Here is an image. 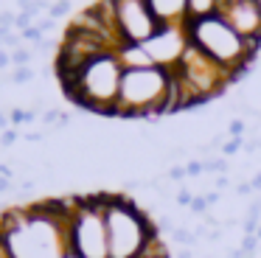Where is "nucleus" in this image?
<instances>
[{
  "label": "nucleus",
  "mask_w": 261,
  "mask_h": 258,
  "mask_svg": "<svg viewBox=\"0 0 261 258\" xmlns=\"http://www.w3.org/2000/svg\"><path fill=\"white\" fill-rule=\"evenodd\" d=\"M242 250L247 252V255H253V252L258 250V236H244V241H242Z\"/></svg>",
  "instance_id": "5701e85b"
},
{
  "label": "nucleus",
  "mask_w": 261,
  "mask_h": 258,
  "mask_svg": "<svg viewBox=\"0 0 261 258\" xmlns=\"http://www.w3.org/2000/svg\"><path fill=\"white\" fill-rule=\"evenodd\" d=\"M121 79H124V65L118 54L107 50L93 59H87L73 76H65V90L76 104L96 112H110L115 115V101L121 93Z\"/></svg>",
  "instance_id": "f257e3e1"
},
{
  "label": "nucleus",
  "mask_w": 261,
  "mask_h": 258,
  "mask_svg": "<svg viewBox=\"0 0 261 258\" xmlns=\"http://www.w3.org/2000/svg\"><path fill=\"white\" fill-rule=\"evenodd\" d=\"M236 3H242V0H219V11H216V14H222L225 9H230V6H236Z\"/></svg>",
  "instance_id": "7c9ffc66"
},
{
  "label": "nucleus",
  "mask_w": 261,
  "mask_h": 258,
  "mask_svg": "<svg viewBox=\"0 0 261 258\" xmlns=\"http://www.w3.org/2000/svg\"><path fill=\"white\" fill-rule=\"evenodd\" d=\"M160 22L154 20L149 0H115V31L121 48L124 45H143L154 37Z\"/></svg>",
  "instance_id": "423d86ee"
},
{
  "label": "nucleus",
  "mask_w": 261,
  "mask_h": 258,
  "mask_svg": "<svg viewBox=\"0 0 261 258\" xmlns=\"http://www.w3.org/2000/svg\"><path fill=\"white\" fill-rule=\"evenodd\" d=\"M121 59V65H124V70H143V67H158L152 62V56L146 54V48L143 45H124V48L115 50Z\"/></svg>",
  "instance_id": "9d476101"
},
{
  "label": "nucleus",
  "mask_w": 261,
  "mask_h": 258,
  "mask_svg": "<svg viewBox=\"0 0 261 258\" xmlns=\"http://www.w3.org/2000/svg\"><path fill=\"white\" fill-rule=\"evenodd\" d=\"M31 54H34V50H29V48H17V50H12V65H17V67H29Z\"/></svg>",
  "instance_id": "4468645a"
},
{
  "label": "nucleus",
  "mask_w": 261,
  "mask_h": 258,
  "mask_svg": "<svg viewBox=\"0 0 261 258\" xmlns=\"http://www.w3.org/2000/svg\"><path fill=\"white\" fill-rule=\"evenodd\" d=\"M177 258H194V252L191 250H180V255H177Z\"/></svg>",
  "instance_id": "473e14b6"
},
{
  "label": "nucleus",
  "mask_w": 261,
  "mask_h": 258,
  "mask_svg": "<svg viewBox=\"0 0 261 258\" xmlns=\"http://www.w3.org/2000/svg\"><path fill=\"white\" fill-rule=\"evenodd\" d=\"M227 135H230V138H242L244 135V121L242 118H233V121L227 123Z\"/></svg>",
  "instance_id": "aec40b11"
},
{
  "label": "nucleus",
  "mask_w": 261,
  "mask_h": 258,
  "mask_svg": "<svg viewBox=\"0 0 261 258\" xmlns=\"http://www.w3.org/2000/svg\"><path fill=\"white\" fill-rule=\"evenodd\" d=\"M54 25H57V17H51V14H48V17H45V20H42V22H40V28H42V34H45V31H51V28H54Z\"/></svg>",
  "instance_id": "cd10ccee"
},
{
  "label": "nucleus",
  "mask_w": 261,
  "mask_h": 258,
  "mask_svg": "<svg viewBox=\"0 0 261 258\" xmlns=\"http://www.w3.org/2000/svg\"><path fill=\"white\" fill-rule=\"evenodd\" d=\"M158 230L146 219V213L132 199L113 196L107 208V239H110V258H138L149 239Z\"/></svg>",
  "instance_id": "7ed1b4c3"
},
{
  "label": "nucleus",
  "mask_w": 261,
  "mask_h": 258,
  "mask_svg": "<svg viewBox=\"0 0 261 258\" xmlns=\"http://www.w3.org/2000/svg\"><path fill=\"white\" fill-rule=\"evenodd\" d=\"M188 39L197 48H202L211 59H216L219 65H225L227 70L239 73L258 50V42L244 39L225 17L211 14V17H199V20H188L186 22Z\"/></svg>",
  "instance_id": "f03ea898"
},
{
  "label": "nucleus",
  "mask_w": 261,
  "mask_h": 258,
  "mask_svg": "<svg viewBox=\"0 0 261 258\" xmlns=\"http://www.w3.org/2000/svg\"><path fill=\"white\" fill-rule=\"evenodd\" d=\"M171 236H174L177 244H197V239H199V236L194 233V230H186V227H177Z\"/></svg>",
  "instance_id": "ddd939ff"
},
{
  "label": "nucleus",
  "mask_w": 261,
  "mask_h": 258,
  "mask_svg": "<svg viewBox=\"0 0 261 258\" xmlns=\"http://www.w3.org/2000/svg\"><path fill=\"white\" fill-rule=\"evenodd\" d=\"M34 25V14H29V11H17V20H14V28H17L20 34L25 31V28Z\"/></svg>",
  "instance_id": "2eb2a0df"
},
{
  "label": "nucleus",
  "mask_w": 261,
  "mask_h": 258,
  "mask_svg": "<svg viewBox=\"0 0 261 258\" xmlns=\"http://www.w3.org/2000/svg\"><path fill=\"white\" fill-rule=\"evenodd\" d=\"M0 126H6V115L3 112H0Z\"/></svg>",
  "instance_id": "72a5a7b5"
},
{
  "label": "nucleus",
  "mask_w": 261,
  "mask_h": 258,
  "mask_svg": "<svg viewBox=\"0 0 261 258\" xmlns=\"http://www.w3.org/2000/svg\"><path fill=\"white\" fill-rule=\"evenodd\" d=\"M250 191H253V185H250V183H242V185H239V188H236V194H250Z\"/></svg>",
  "instance_id": "2f4dec72"
},
{
  "label": "nucleus",
  "mask_w": 261,
  "mask_h": 258,
  "mask_svg": "<svg viewBox=\"0 0 261 258\" xmlns=\"http://www.w3.org/2000/svg\"><path fill=\"white\" fill-rule=\"evenodd\" d=\"M34 79V70L31 67H17V70L12 73V84H23V82H31Z\"/></svg>",
  "instance_id": "dca6fc26"
},
{
  "label": "nucleus",
  "mask_w": 261,
  "mask_h": 258,
  "mask_svg": "<svg viewBox=\"0 0 261 258\" xmlns=\"http://www.w3.org/2000/svg\"><path fill=\"white\" fill-rule=\"evenodd\" d=\"M255 236H258V241H261V227H258V233H255Z\"/></svg>",
  "instance_id": "c9c22d12"
},
{
  "label": "nucleus",
  "mask_w": 261,
  "mask_h": 258,
  "mask_svg": "<svg viewBox=\"0 0 261 258\" xmlns=\"http://www.w3.org/2000/svg\"><path fill=\"white\" fill-rule=\"evenodd\" d=\"M171 70L163 67H143V70H124L121 93L115 101V115H152L163 112L169 98Z\"/></svg>",
  "instance_id": "20e7f679"
},
{
  "label": "nucleus",
  "mask_w": 261,
  "mask_h": 258,
  "mask_svg": "<svg viewBox=\"0 0 261 258\" xmlns=\"http://www.w3.org/2000/svg\"><path fill=\"white\" fill-rule=\"evenodd\" d=\"M65 258H79V255H73V252H70V255H65Z\"/></svg>",
  "instance_id": "f704fd0d"
},
{
  "label": "nucleus",
  "mask_w": 261,
  "mask_h": 258,
  "mask_svg": "<svg viewBox=\"0 0 261 258\" xmlns=\"http://www.w3.org/2000/svg\"><path fill=\"white\" fill-rule=\"evenodd\" d=\"M6 65H12V54H9V50H3L0 48V70H3V67Z\"/></svg>",
  "instance_id": "c85d7f7f"
},
{
  "label": "nucleus",
  "mask_w": 261,
  "mask_h": 258,
  "mask_svg": "<svg viewBox=\"0 0 261 258\" xmlns=\"http://www.w3.org/2000/svg\"><path fill=\"white\" fill-rule=\"evenodd\" d=\"M23 39H25L29 45H34V48H40V45L45 42V39H42V28H40V25L25 28V31H23Z\"/></svg>",
  "instance_id": "f8f14e48"
},
{
  "label": "nucleus",
  "mask_w": 261,
  "mask_h": 258,
  "mask_svg": "<svg viewBox=\"0 0 261 258\" xmlns=\"http://www.w3.org/2000/svg\"><path fill=\"white\" fill-rule=\"evenodd\" d=\"M202 171H205V163H199V160L186 163V174H188V177H202Z\"/></svg>",
  "instance_id": "4be33fe9"
},
{
  "label": "nucleus",
  "mask_w": 261,
  "mask_h": 258,
  "mask_svg": "<svg viewBox=\"0 0 261 258\" xmlns=\"http://www.w3.org/2000/svg\"><path fill=\"white\" fill-rule=\"evenodd\" d=\"M205 163V171H216V174H227V160L219 157V160H202Z\"/></svg>",
  "instance_id": "a211bd4d"
},
{
  "label": "nucleus",
  "mask_w": 261,
  "mask_h": 258,
  "mask_svg": "<svg viewBox=\"0 0 261 258\" xmlns=\"http://www.w3.org/2000/svg\"><path fill=\"white\" fill-rule=\"evenodd\" d=\"M242 146H244L242 138H230V140H225V146H222V154H225V157H233L239 149H242Z\"/></svg>",
  "instance_id": "f3484780"
},
{
  "label": "nucleus",
  "mask_w": 261,
  "mask_h": 258,
  "mask_svg": "<svg viewBox=\"0 0 261 258\" xmlns=\"http://www.w3.org/2000/svg\"><path fill=\"white\" fill-rule=\"evenodd\" d=\"M68 11H70V3H68V0H59V3H51L48 14H51V17H62V14H68Z\"/></svg>",
  "instance_id": "412c9836"
},
{
  "label": "nucleus",
  "mask_w": 261,
  "mask_h": 258,
  "mask_svg": "<svg viewBox=\"0 0 261 258\" xmlns=\"http://www.w3.org/2000/svg\"><path fill=\"white\" fill-rule=\"evenodd\" d=\"M194 199H197V194H194V191L180 188V194H177V205H180V208H191Z\"/></svg>",
  "instance_id": "6ab92c4d"
},
{
  "label": "nucleus",
  "mask_w": 261,
  "mask_h": 258,
  "mask_svg": "<svg viewBox=\"0 0 261 258\" xmlns=\"http://www.w3.org/2000/svg\"><path fill=\"white\" fill-rule=\"evenodd\" d=\"M14 140H17V132H14V129H3V135H0V146H12Z\"/></svg>",
  "instance_id": "393cba45"
},
{
  "label": "nucleus",
  "mask_w": 261,
  "mask_h": 258,
  "mask_svg": "<svg viewBox=\"0 0 261 258\" xmlns=\"http://www.w3.org/2000/svg\"><path fill=\"white\" fill-rule=\"evenodd\" d=\"M149 9L160 25H186L188 22V0H149Z\"/></svg>",
  "instance_id": "1a4fd4ad"
},
{
  "label": "nucleus",
  "mask_w": 261,
  "mask_h": 258,
  "mask_svg": "<svg viewBox=\"0 0 261 258\" xmlns=\"http://www.w3.org/2000/svg\"><path fill=\"white\" fill-rule=\"evenodd\" d=\"M188 42H191V39H188L186 25H160L158 31H154V37L143 42V48H146V54L152 56V62L158 67L174 70L182 62V54H186Z\"/></svg>",
  "instance_id": "0eeeda50"
},
{
  "label": "nucleus",
  "mask_w": 261,
  "mask_h": 258,
  "mask_svg": "<svg viewBox=\"0 0 261 258\" xmlns=\"http://www.w3.org/2000/svg\"><path fill=\"white\" fill-rule=\"evenodd\" d=\"M113 196H90L79 199L73 222H70V252L79 258H110L107 239V208Z\"/></svg>",
  "instance_id": "39448f33"
},
{
  "label": "nucleus",
  "mask_w": 261,
  "mask_h": 258,
  "mask_svg": "<svg viewBox=\"0 0 261 258\" xmlns=\"http://www.w3.org/2000/svg\"><path fill=\"white\" fill-rule=\"evenodd\" d=\"M182 177H188V174H186V166H174V168L169 171V179H177V183H180Z\"/></svg>",
  "instance_id": "a878e982"
},
{
  "label": "nucleus",
  "mask_w": 261,
  "mask_h": 258,
  "mask_svg": "<svg viewBox=\"0 0 261 258\" xmlns=\"http://www.w3.org/2000/svg\"><path fill=\"white\" fill-rule=\"evenodd\" d=\"M219 17H225L244 39L261 42V0H242V3L225 9Z\"/></svg>",
  "instance_id": "6e6552de"
},
{
  "label": "nucleus",
  "mask_w": 261,
  "mask_h": 258,
  "mask_svg": "<svg viewBox=\"0 0 261 258\" xmlns=\"http://www.w3.org/2000/svg\"><path fill=\"white\" fill-rule=\"evenodd\" d=\"M227 183H230V177H227V174H219V177H216V191L227 188Z\"/></svg>",
  "instance_id": "c756f323"
},
{
  "label": "nucleus",
  "mask_w": 261,
  "mask_h": 258,
  "mask_svg": "<svg viewBox=\"0 0 261 258\" xmlns=\"http://www.w3.org/2000/svg\"><path fill=\"white\" fill-rule=\"evenodd\" d=\"M219 11V0H188V20L211 17Z\"/></svg>",
  "instance_id": "9b49d317"
},
{
  "label": "nucleus",
  "mask_w": 261,
  "mask_h": 258,
  "mask_svg": "<svg viewBox=\"0 0 261 258\" xmlns=\"http://www.w3.org/2000/svg\"><path fill=\"white\" fill-rule=\"evenodd\" d=\"M6 191H14V183L12 177H0V194H6Z\"/></svg>",
  "instance_id": "bb28decb"
},
{
  "label": "nucleus",
  "mask_w": 261,
  "mask_h": 258,
  "mask_svg": "<svg viewBox=\"0 0 261 258\" xmlns=\"http://www.w3.org/2000/svg\"><path fill=\"white\" fill-rule=\"evenodd\" d=\"M208 208H211V205H208V199H205V194H199L197 199L191 202V211H194V213H205Z\"/></svg>",
  "instance_id": "b1692460"
}]
</instances>
